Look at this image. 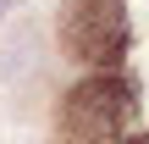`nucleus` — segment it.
<instances>
[{
	"instance_id": "1",
	"label": "nucleus",
	"mask_w": 149,
	"mask_h": 144,
	"mask_svg": "<svg viewBox=\"0 0 149 144\" xmlns=\"http://www.w3.org/2000/svg\"><path fill=\"white\" fill-rule=\"evenodd\" d=\"M55 128L66 144H122L133 139L138 122V83L122 67L105 72H77L55 105Z\"/></svg>"
},
{
	"instance_id": "2",
	"label": "nucleus",
	"mask_w": 149,
	"mask_h": 144,
	"mask_svg": "<svg viewBox=\"0 0 149 144\" xmlns=\"http://www.w3.org/2000/svg\"><path fill=\"white\" fill-rule=\"evenodd\" d=\"M11 6H17V0H0V28L11 22Z\"/></svg>"
}]
</instances>
